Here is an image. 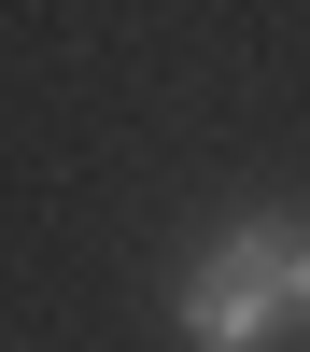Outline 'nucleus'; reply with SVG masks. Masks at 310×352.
Instances as JSON below:
<instances>
[{
  "label": "nucleus",
  "mask_w": 310,
  "mask_h": 352,
  "mask_svg": "<svg viewBox=\"0 0 310 352\" xmlns=\"http://www.w3.org/2000/svg\"><path fill=\"white\" fill-rule=\"evenodd\" d=\"M296 324V240L282 226H225L184 268V352H268Z\"/></svg>",
  "instance_id": "1"
},
{
  "label": "nucleus",
  "mask_w": 310,
  "mask_h": 352,
  "mask_svg": "<svg viewBox=\"0 0 310 352\" xmlns=\"http://www.w3.org/2000/svg\"><path fill=\"white\" fill-rule=\"evenodd\" d=\"M296 324H310V226H296Z\"/></svg>",
  "instance_id": "2"
}]
</instances>
